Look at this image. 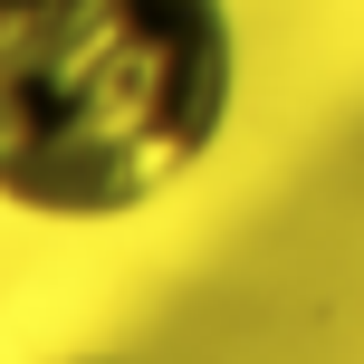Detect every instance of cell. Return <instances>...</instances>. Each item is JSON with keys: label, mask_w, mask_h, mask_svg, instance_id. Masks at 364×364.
I'll use <instances>...</instances> for the list:
<instances>
[{"label": "cell", "mask_w": 364, "mask_h": 364, "mask_svg": "<svg viewBox=\"0 0 364 364\" xmlns=\"http://www.w3.org/2000/svg\"><path fill=\"white\" fill-rule=\"evenodd\" d=\"M240 106L230 0H0V201L125 220Z\"/></svg>", "instance_id": "cell-1"}]
</instances>
